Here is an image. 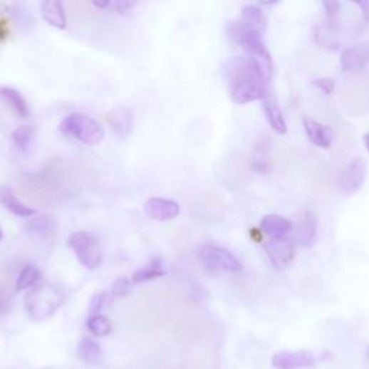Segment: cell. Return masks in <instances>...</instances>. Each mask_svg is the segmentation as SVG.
<instances>
[{"instance_id":"6da1fadb","label":"cell","mask_w":369,"mask_h":369,"mask_svg":"<svg viewBox=\"0 0 369 369\" xmlns=\"http://www.w3.org/2000/svg\"><path fill=\"white\" fill-rule=\"evenodd\" d=\"M231 98L235 104H247L264 100L267 81L249 56H232L225 64Z\"/></svg>"},{"instance_id":"7a4b0ae2","label":"cell","mask_w":369,"mask_h":369,"mask_svg":"<svg viewBox=\"0 0 369 369\" xmlns=\"http://www.w3.org/2000/svg\"><path fill=\"white\" fill-rule=\"evenodd\" d=\"M66 303L63 289L55 284H42L32 289L25 297V311L32 321H45Z\"/></svg>"},{"instance_id":"3957f363","label":"cell","mask_w":369,"mask_h":369,"mask_svg":"<svg viewBox=\"0 0 369 369\" xmlns=\"http://www.w3.org/2000/svg\"><path fill=\"white\" fill-rule=\"evenodd\" d=\"M59 130L84 145H98L103 142L105 132L100 123L85 114L76 113L66 117L59 125Z\"/></svg>"},{"instance_id":"277c9868","label":"cell","mask_w":369,"mask_h":369,"mask_svg":"<svg viewBox=\"0 0 369 369\" xmlns=\"http://www.w3.org/2000/svg\"><path fill=\"white\" fill-rule=\"evenodd\" d=\"M68 247L73 250L81 266L88 270H95L104 260V251L100 239L87 231H78L70 235Z\"/></svg>"},{"instance_id":"5b68a950","label":"cell","mask_w":369,"mask_h":369,"mask_svg":"<svg viewBox=\"0 0 369 369\" xmlns=\"http://www.w3.org/2000/svg\"><path fill=\"white\" fill-rule=\"evenodd\" d=\"M199 259L202 264L212 271L224 273H239L242 266L241 263L225 249L217 244H204L199 249Z\"/></svg>"},{"instance_id":"8992f818","label":"cell","mask_w":369,"mask_h":369,"mask_svg":"<svg viewBox=\"0 0 369 369\" xmlns=\"http://www.w3.org/2000/svg\"><path fill=\"white\" fill-rule=\"evenodd\" d=\"M225 33L231 42L242 46L244 51L247 53L254 51L256 48L264 45L263 33L257 32L256 29L250 28L249 25H245L239 19L228 22L225 26Z\"/></svg>"},{"instance_id":"52a82bcc","label":"cell","mask_w":369,"mask_h":369,"mask_svg":"<svg viewBox=\"0 0 369 369\" xmlns=\"http://www.w3.org/2000/svg\"><path fill=\"white\" fill-rule=\"evenodd\" d=\"M366 173H368V165L365 162V159L359 157L352 160L346 167H343V170L339 175V189L345 194V195H353L356 194L366 179Z\"/></svg>"},{"instance_id":"ba28073f","label":"cell","mask_w":369,"mask_h":369,"mask_svg":"<svg viewBox=\"0 0 369 369\" xmlns=\"http://www.w3.org/2000/svg\"><path fill=\"white\" fill-rule=\"evenodd\" d=\"M271 363L276 369H303L316 363V358L311 350H281L273 355Z\"/></svg>"},{"instance_id":"9c48e42d","label":"cell","mask_w":369,"mask_h":369,"mask_svg":"<svg viewBox=\"0 0 369 369\" xmlns=\"http://www.w3.org/2000/svg\"><path fill=\"white\" fill-rule=\"evenodd\" d=\"M264 249L274 267L283 269L294 259V244L289 238H269V241L264 244Z\"/></svg>"},{"instance_id":"30bf717a","label":"cell","mask_w":369,"mask_h":369,"mask_svg":"<svg viewBox=\"0 0 369 369\" xmlns=\"http://www.w3.org/2000/svg\"><path fill=\"white\" fill-rule=\"evenodd\" d=\"M143 211L150 219L165 222L179 217L180 205L166 198H149L143 205Z\"/></svg>"},{"instance_id":"8fae6325","label":"cell","mask_w":369,"mask_h":369,"mask_svg":"<svg viewBox=\"0 0 369 369\" xmlns=\"http://www.w3.org/2000/svg\"><path fill=\"white\" fill-rule=\"evenodd\" d=\"M303 128L306 130L307 137L309 140L322 149H329L333 143L335 135L332 129L326 125H322L318 120L311 118V117H303Z\"/></svg>"},{"instance_id":"7c38bea8","label":"cell","mask_w":369,"mask_h":369,"mask_svg":"<svg viewBox=\"0 0 369 369\" xmlns=\"http://www.w3.org/2000/svg\"><path fill=\"white\" fill-rule=\"evenodd\" d=\"M108 125L113 133L118 137H128L135 128L133 113L128 107H117L108 115Z\"/></svg>"},{"instance_id":"4fadbf2b","label":"cell","mask_w":369,"mask_h":369,"mask_svg":"<svg viewBox=\"0 0 369 369\" xmlns=\"http://www.w3.org/2000/svg\"><path fill=\"white\" fill-rule=\"evenodd\" d=\"M318 238V221L313 212L306 211L294 231V239L300 247H312Z\"/></svg>"},{"instance_id":"5bb4252c","label":"cell","mask_w":369,"mask_h":369,"mask_svg":"<svg viewBox=\"0 0 369 369\" xmlns=\"http://www.w3.org/2000/svg\"><path fill=\"white\" fill-rule=\"evenodd\" d=\"M261 232H264L270 239H277V238H287V235L291 232L293 225L291 222L277 214H270L266 215L261 219Z\"/></svg>"},{"instance_id":"9a60e30c","label":"cell","mask_w":369,"mask_h":369,"mask_svg":"<svg viewBox=\"0 0 369 369\" xmlns=\"http://www.w3.org/2000/svg\"><path fill=\"white\" fill-rule=\"evenodd\" d=\"M0 101L5 103L21 118H28L31 115L28 101L18 90L12 87L0 85Z\"/></svg>"},{"instance_id":"2e32d148","label":"cell","mask_w":369,"mask_h":369,"mask_svg":"<svg viewBox=\"0 0 369 369\" xmlns=\"http://www.w3.org/2000/svg\"><path fill=\"white\" fill-rule=\"evenodd\" d=\"M41 15L43 21L56 28V29H66L67 28V16L66 9L63 4L58 2V0H45L41 4Z\"/></svg>"},{"instance_id":"e0dca14e","label":"cell","mask_w":369,"mask_h":369,"mask_svg":"<svg viewBox=\"0 0 369 369\" xmlns=\"http://www.w3.org/2000/svg\"><path fill=\"white\" fill-rule=\"evenodd\" d=\"M0 205L6 208L14 215L22 218H29L36 214L33 208H29L28 205L21 202L9 187H0Z\"/></svg>"},{"instance_id":"ac0fdd59","label":"cell","mask_w":369,"mask_h":369,"mask_svg":"<svg viewBox=\"0 0 369 369\" xmlns=\"http://www.w3.org/2000/svg\"><path fill=\"white\" fill-rule=\"evenodd\" d=\"M239 21L260 33H264L267 29V18L257 5H245L241 9Z\"/></svg>"},{"instance_id":"d6986e66","label":"cell","mask_w":369,"mask_h":369,"mask_svg":"<svg viewBox=\"0 0 369 369\" xmlns=\"http://www.w3.org/2000/svg\"><path fill=\"white\" fill-rule=\"evenodd\" d=\"M78 358L87 365H98L103 359V350L97 341L91 338H83L78 343Z\"/></svg>"},{"instance_id":"ffe728a7","label":"cell","mask_w":369,"mask_h":369,"mask_svg":"<svg viewBox=\"0 0 369 369\" xmlns=\"http://www.w3.org/2000/svg\"><path fill=\"white\" fill-rule=\"evenodd\" d=\"M263 110H264V114H266V118L269 121L270 128L279 135H286L287 125H286V120H284V115H283L280 107L271 100H264Z\"/></svg>"},{"instance_id":"44dd1931","label":"cell","mask_w":369,"mask_h":369,"mask_svg":"<svg viewBox=\"0 0 369 369\" xmlns=\"http://www.w3.org/2000/svg\"><path fill=\"white\" fill-rule=\"evenodd\" d=\"M165 274H166V271L163 269V260L162 259H153L149 264H146L145 267H142V269H139L137 271L133 273L132 283L140 284V283H145V281L159 279Z\"/></svg>"},{"instance_id":"7402d4cb","label":"cell","mask_w":369,"mask_h":369,"mask_svg":"<svg viewBox=\"0 0 369 369\" xmlns=\"http://www.w3.org/2000/svg\"><path fill=\"white\" fill-rule=\"evenodd\" d=\"M41 270L35 264H26L16 279V290L24 291L29 287H33L41 280Z\"/></svg>"},{"instance_id":"603a6c76","label":"cell","mask_w":369,"mask_h":369,"mask_svg":"<svg viewBox=\"0 0 369 369\" xmlns=\"http://www.w3.org/2000/svg\"><path fill=\"white\" fill-rule=\"evenodd\" d=\"M36 129L33 126H21L12 133V140L21 152H28L35 142Z\"/></svg>"},{"instance_id":"cb8c5ba5","label":"cell","mask_w":369,"mask_h":369,"mask_svg":"<svg viewBox=\"0 0 369 369\" xmlns=\"http://www.w3.org/2000/svg\"><path fill=\"white\" fill-rule=\"evenodd\" d=\"M87 328L91 332V335H94L97 338H105L111 332V323L103 315L90 316L87 321Z\"/></svg>"},{"instance_id":"d4e9b609","label":"cell","mask_w":369,"mask_h":369,"mask_svg":"<svg viewBox=\"0 0 369 369\" xmlns=\"http://www.w3.org/2000/svg\"><path fill=\"white\" fill-rule=\"evenodd\" d=\"M52 229H53V222L48 217H39L36 219H32L26 227V232L29 235L41 237V238L49 235Z\"/></svg>"},{"instance_id":"484cf974","label":"cell","mask_w":369,"mask_h":369,"mask_svg":"<svg viewBox=\"0 0 369 369\" xmlns=\"http://www.w3.org/2000/svg\"><path fill=\"white\" fill-rule=\"evenodd\" d=\"M341 66L343 73H350L355 71L360 67V55L356 49H345L341 55Z\"/></svg>"},{"instance_id":"4316f807","label":"cell","mask_w":369,"mask_h":369,"mask_svg":"<svg viewBox=\"0 0 369 369\" xmlns=\"http://www.w3.org/2000/svg\"><path fill=\"white\" fill-rule=\"evenodd\" d=\"M130 291V280L125 277H118L113 286H111V293L115 297H125Z\"/></svg>"},{"instance_id":"83f0119b","label":"cell","mask_w":369,"mask_h":369,"mask_svg":"<svg viewBox=\"0 0 369 369\" xmlns=\"http://www.w3.org/2000/svg\"><path fill=\"white\" fill-rule=\"evenodd\" d=\"M323 6L326 9V24L331 29H333L338 22V18H339V4L338 2H325Z\"/></svg>"},{"instance_id":"f1b7e54d","label":"cell","mask_w":369,"mask_h":369,"mask_svg":"<svg viewBox=\"0 0 369 369\" xmlns=\"http://www.w3.org/2000/svg\"><path fill=\"white\" fill-rule=\"evenodd\" d=\"M312 84L318 88V90H321V91H323L326 95H332L333 94V91H335V87H336V84H335V81L332 80V78H315L313 81H312Z\"/></svg>"},{"instance_id":"f546056e","label":"cell","mask_w":369,"mask_h":369,"mask_svg":"<svg viewBox=\"0 0 369 369\" xmlns=\"http://www.w3.org/2000/svg\"><path fill=\"white\" fill-rule=\"evenodd\" d=\"M104 300H105V293H97V294L93 296V298L90 301V316L100 315V312L103 309Z\"/></svg>"},{"instance_id":"4dcf8cb0","label":"cell","mask_w":369,"mask_h":369,"mask_svg":"<svg viewBox=\"0 0 369 369\" xmlns=\"http://www.w3.org/2000/svg\"><path fill=\"white\" fill-rule=\"evenodd\" d=\"M135 5L136 4H133V2H120V0H115V2H110L108 0V9H113L115 14H118V15H125V14H128L132 8H135Z\"/></svg>"},{"instance_id":"1f68e13d","label":"cell","mask_w":369,"mask_h":369,"mask_svg":"<svg viewBox=\"0 0 369 369\" xmlns=\"http://www.w3.org/2000/svg\"><path fill=\"white\" fill-rule=\"evenodd\" d=\"M358 8L362 11V16L366 22H369V2H358Z\"/></svg>"},{"instance_id":"d6a6232c","label":"cell","mask_w":369,"mask_h":369,"mask_svg":"<svg viewBox=\"0 0 369 369\" xmlns=\"http://www.w3.org/2000/svg\"><path fill=\"white\" fill-rule=\"evenodd\" d=\"M363 143H365V147H366L368 152H369V133L363 136Z\"/></svg>"},{"instance_id":"836d02e7","label":"cell","mask_w":369,"mask_h":369,"mask_svg":"<svg viewBox=\"0 0 369 369\" xmlns=\"http://www.w3.org/2000/svg\"><path fill=\"white\" fill-rule=\"evenodd\" d=\"M2 239H4V231L0 228V242H2Z\"/></svg>"}]
</instances>
